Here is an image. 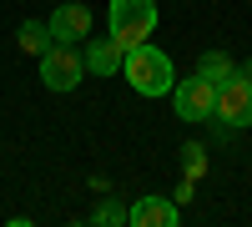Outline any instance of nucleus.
Listing matches in <instances>:
<instances>
[{"mask_svg": "<svg viewBox=\"0 0 252 227\" xmlns=\"http://www.w3.org/2000/svg\"><path fill=\"white\" fill-rule=\"evenodd\" d=\"M126 222H136V227H177L182 212H177V202H166V197H141L131 212H126Z\"/></svg>", "mask_w": 252, "mask_h": 227, "instance_id": "7", "label": "nucleus"}, {"mask_svg": "<svg viewBox=\"0 0 252 227\" xmlns=\"http://www.w3.org/2000/svg\"><path fill=\"white\" fill-rule=\"evenodd\" d=\"M121 71H126V81H131L136 96H172V86H177V66H172V56L157 51L152 40H146V46H136V51H126Z\"/></svg>", "mask_w": 252, "mask_h": 227, "instance_id": "1", "label": "nucleus"}, {"mask_svg": "<svg viewBox=\"0 0 252 227\" xmlns=\"http://www.w3.org/2000/svg\"><path fill=\"white\" fill-rule=\"evenodd\" d=\"M237 76H247V81H252V61H247V66H237Z\"/></svg>", "mask_w": 252, "mask_h": 227, "instance_id": "12", "label": "nucleus"}, {"mask_svg": "<svg viewBox=\"0 0 252 227\" xmlns=\"http://www.w3.org/2000/svg\"><path fill=\"white\" fill-rule=\"evenodd\" d=\"M81 61H86V71H91V76H116V71H121V61H126V51L116 46L111 35H101V40H86V56H81Z\"/></svg>", "mask_w": 252, "mask_h": 227, "instance_id": "8", "label": "nucleus"}, {"mask_svg": "<svg viewBox=\"0 0 252 227\" xmlns=\"http://www.w3.org/2000/svg\"><path fill=\"white\" fill-rule=\"evenodd\" d=\"M232 71H237V66H232V56H227V51H207V56H202V66H197V76H207L212 86H222Z\"/></svg>", "mask_w": 252, "mask_h": 227, "instance_id": "10", "label": "nucleus"}, {"mask_svg": "<svg viewBox=\"0 0 252 227\" xmlns=\"http://www.w3.org/2000/svg\"><path fill=\"white\" fill-rule=\"evenodd\" d=\"M212 116H222L227 127H252V81L247 76H227L222 86H217V111Z\"/></svg>", "mask_w": 252, "mask_h": 227, "instance_id": "5", "label": "nucleus"}, {"mask_svg": "<svg viewBox=\"0 0 252 227\" xmlns=\"http://www.w3.org/2000/svg\"><path fill=\"white\" fill-rule=\"evenodd\" d=\"M20 51H26V56H46L51 51V26L26 20V26H20Z\"/></svg>", "mask_w": 252, "mask_h": 227, "instance_id": "9", "label": "nucleus"}, {"mask_svg": "<svg viewBox=\"0 0 252 227\" xmlns=\"http://www.w3.org/2000/svg\"><path fill=\"white\" fill-rule=\"evenodd\" d=\"M172 106H177L182 121H207V116L217 111V86L207 76H187V81L172 86Z\"/></svg>", "mask_w": 252, "mask_h": 227, "instance_id": "4", "label": "nucleus"}, {"mask_svg": "<svg viewBox=\"0 0 252 227\" xmlns=\"http://www.w3.org/2000/svg\"><path fill=\"white\" fill-rule=\"evenodd\" d=\"M157 31V0H111V40L121 51L146 46Z\"/></svg>", "mask_w": 252, "mask_h": 227, "instance_id": "2", "label": "nucleus"}, {"mask_svg": "<svg viewBox=\"0 0 252 227\" xmlns=\"http://www.w3.org/2000/svg\"><path fill=\"white\" fill-rule=\"evenodd\" d=\"M81 71H86V61H81L66 40H51V51L40 56V86H51V91L81 86Z\"/></svg>", "mask_w": 252, "mask_h": 227, "instance_id": "3", "label": "nucleus"}, {"mask_svg": "<svg viewBox=\"0 0 252 227\" xmlns=\"http://www.w3.org/2000/svg\"><path fill=\"white\" fill-rule=\"evenodd\" d=\"M126 212L131 207H121V202H101V207L91 212V222H126Z\"/></svg>", "mask_w": 252, "mask_h": 227, "instance_id": "11", "label": "nucleus"}, {"mask_svg": "<svg viewBox=\"0 0 252 227\" xmlns=\"http://www.w3.org/2000/svg\"><path fill=\"white\" fill-rule=\"evenodd\" d=\"M46 26H51V40L76 46V40H86V31H91V10L86 5H56Z\"/></svg>", "mask_w": 252, "mask_h": 227, "instance_id": "6", "label": "nucleus"}]
</instances>
